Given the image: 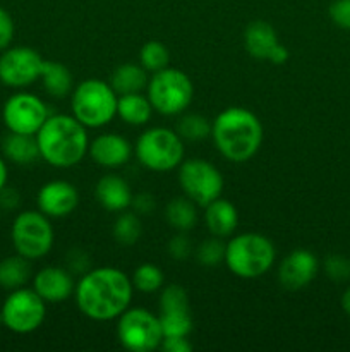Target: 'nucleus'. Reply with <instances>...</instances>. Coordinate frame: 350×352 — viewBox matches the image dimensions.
Returning a JSON list of instances; mask_svg holds the SVG:
<instances>
[{
  "mask_svg": "<svg viewBox=\"0 0 350 352\" xmlns=\"http://www.w3.org/2000/svg\"><path fill=\"white\" fill-rule=\"evenodd\" d=\"M117 100L119 95L113 91L110 82L96 78L84 79L71 93L72 116L86 129H100L117 116Z\"/></svg>",
  "mask_w": 350,
  "mask_h": 352,
  "instance_id": "obj_5",
  "label": "nucleus"
},
{
  "mask_svg": "<svg viewBox=\"0 0 350 352\" xmlns=\"http://www.w3.org/2000/svg\"><path fill=\"white\" fill-rule=\"evenodd\" d=\"M14 250L27 260H41L54 248V227L40 210H26L14 219L10 229Z\"/></svg>",
  "mask_w": 350,
  "mask_h": 352,
  "instance_id": "obj_8",
  "label": "nucleus"
},
{
  "mask_svg": "<svg viewBox=\"0 0 350 352\" xmlns=\"http://www.w3.org/2000/svg\"><path fill=\"white\" fill-rule=\"evenodd\" d=\"M117 337L124 349L130 352H153L161 346L160 318L144 308H127L117 318Z\"/></svg>",
  "mask_w": 350,
  "mask_h": 352,
  "instance_id": "obj_9",
  "label": "nucleus"
},
{
  "mask_svg": "<svg viewBox=\"0 0 350 352\" xmlns=\"http://www.w3.org/2000/svg\"><path fill=\"white\" fill-rule=\"evenodd\" d=\"M0 323H2V322H0Z\"/></svg>",
  "mask_w": 350,
  "mask_h": 352,
  "instance_id": "obj_45",
  "label": "nucleus"
},
{
  "mask_svg": "<svg viewBox=\"0 0 350 352\" xmlns=\"http://www.w3.org/2000/svg\"><path fill=\"white\" fill-rule=\"evenodd\" d=\"M64 268L69 274L82 277V275L88 274L93 268L91 254L86 250H82V248H71L64 254Z\"/></svg>",
  "mask_w": 350,
  "mask_h": 352,
  "instance_id": "obj_34",
  "label": "nucleus"
},
{
  "mask_svg": "<svg viewBox=\"0 0 350 352\" xmlns=\"http://www.w3.org/2000/svg\"><path fill=\"white\" fill-rule=\"evenodd\" d=\"M323 267H325V274L333 282L350 280V260L343 254H328Z\"/></svg>",
  "mask_w": 350,
  "mask_h": 352,
  "instance_id": "obj_35",
  "label": "nucleus"
},
{
  "mask_svg": "<svg viewBox=\"0 0 350 352\" xmlns=\"http://www.w3.org/2000/svg\"><path fill=\"white\" fill-rule=\"evenodd\" d=\"M160 315H187L191 313L189 294L180 284H168L161 287L158 299Z\"/></svg>",
  "mask_w": 350,
  "mask_h": 352,
  "instance_id": "obj_28",
  "label": "nucleus"
},
{
  "mask_svg": "<svg viewBox=\"0 0 350 352\" xmlns=\"http://www.w3.org/2000/svg\"><path fill=\"white\" fill-rule=\"evenodd\" d=\"M153 105L143 93L120 95L117 100V116L129 126H144L150 122Z\"/></svg>",
  "mask_w": 350,
  "mask_h": 352,
  "instance_id": "obj_24",
  "label": "nucleus"
},
{
  "mask_svg": "<svg viewBox=\"0 0 350 352\" xmlns=\"http://www.w3.org/2000/svg\"><path fill=\"white\" fill-rule=\"evenodd\" d=\"M130 206H132V212H136L139 217L151 215L156 208V198L151 192H139L132 196Z\"/></svg>",
  "mask_w": 350,
  "mask_h": 352,
  "instance_id": "obj_38",
  "label": "nucleus"
},
{
  "mask_svg": "<svg viewBox=\"0 0 350 352\" xmlns=\"http://www.w3.org/2000/svg\"><path fill=\"white\" fill-rule=\"evenodd\" d=\"M225 248L226 244L223 243L222 237L211 236L209 239L198 244V248L194 250V256L202 267H216L225 261Z\"/></svg>",
  "mask_w": 350,
  "mask_h": 352,
  "instance_id": "obj_32",
  "label": "nucleus"
},
{
  "mask_svg": "<svg viewBox=\"0 0 350 352\" xmlns=\"http://www.w3.org/2000/svg\"><path fill=\"white\" fill-rule=\"evenodd\" d=\"M132 144L117 133H103L89 141L88 155L95 164L105 168H119L132 157Z\"/></svg>",
  "mask_w": 350,
  "mask_h": 352,
  "instance_id": "obj_16",
  "label": "nucleus"
},
{
  "mask_svg": "<svg viewBox=\"0 0 350 352\" xmlns=\"http://www.w3.org/2000/svg\"><path fill=\"white\" fill-rule=\"evenodd\" d=\"M45 316H47V302L38 296L34 289L27 287L10 291L0 309L2 325L10 332L21 336L40 329Z\"/></svg>",
  "mask_w": 350,
  "mask_h": 352,
  "instance_id": "obj_10",
  "label": "nucleus"
},
{
  "mask_svg": "<svg viewBox=\"0 0 350 352\" xmlns=\"http://www.w3.org/2000/svg\"><path fill=\"white\" fill-rule=\"evenodd\" d=\"M259 117L242 107L222 110L211 122V140L223 158L232 164L249 162L263 143Z\"/></svg>",
  "mask_w": 350,
  "mask_h": 352,
  "instance_id": "obj_2",
  "label": "nucleus"
},
{
  "mask_svg": "<svg viewBox=\"0 0 350 352\" xmlns=\"http://www.w3.org/2000/svg\"><path fill=\"white\" fill-rule=\"evenodd\" d=\"M205 222L209 234L216 237H230L239 226V212L235 205L222 196L205 206Z\"/></svg>",
  "mask_w": 350,
  "mask_h": 352,
  "instance_id": "obj_19",
  "label": "nucleus"
},
{
  "mask_svg": "<svg viewBox=\"0 0 350 352\" xmlns=\"http://www.w3.org/2000/svg\"><path fill=\"white\" fill-rule=\"evenodd\" d=\"M280 43L275 28L266 21H253L247 24L244 31V47L249 52L250 57L268 60L273 48Z\"/></svg>",
  "mask_w": 350,
  "mask_h": 352,
  "instance_id": "obj_20",
  "label": "nucleus"
},
{
  "mask_svg": "<svg viewBox=\"0 0 350 352\" xmlns=\"http://www.w3.org/2000/svg\"><path fill=\"white\" fill-rule=\"evenodd\" d=\"M40 158L55 168L78 165L88 155L89 138L86 127L74 116L50 113L36 133Z\"/></svg>",
  "mask_w": 350,
  "mask_h": 352,
  "instance_id": "obj_3",
  "label": "nucleus"
},
{
  "mask_svg": "<svg viewBox=\"0 0 350 352\" xmlns=\"http://www.w3.org/2000/svg\"><path fill=\"white\" fill-rule=\"evenodd\" d=\"M14 38V21L5 9L0 7V52L9 48Z\"/></svg>",
  "mask_w": 350,
  "mask_h": 352,
  "instance_id": "obj_39",
  "label": "nucleus"
},
{
  "mask_svg": "<svg viewBox=\"0 0 350 352\" xmlns=\"http://www.w3.org/2000/svg\"><path fill=\"white\" fill-rule=\"evenodd\" d=\"M148 71L141 64H127L119 65L110 76V86L117 95H129V93H143L148 88Z\"/></svg>",
  "mask_w": 350,
  "mask_h": 352,
  "instance_id": "obj_23",
  "label": "nucleus"
},
{
  "mask_svg": "<svg viewBox=\"0 0 350 352\" xmlns=\"http://www.w3.org/2000/svg\"><path fill=\"white\" fill-rule=\"evenodd\" d=\"M36 203L38 210L48 219H64L79 206V191L72 182L57 179L41 186Z\"/></svg>",
  "mask_w": 350,
  "mask_h": 352,
  "instance_id": "obj_15",
  "label": "nucleus"
},
{
  "mask_svg": "<svg viewBox=\"0 0 350 352\" xmlns=\"http://www.w3.org/2000/svg\"><path fill=\"white\" fill-rule=\"evenodd\" d=\"M161 349L165 352H191L192 344L187 337H163L161 340Z\"/></svg>",
  "mask_w": 350,
  "mask_h": 352,
  "instance_id": "obj_40",
  "label": "nucleus"
},
{
  "mask_svg": "<svg viewBox=\"0 0 350 352\" xmlns=\"http://www.w3.org/2000/svg\"><path fill=\"white\" fill-rule=\"evenodd\" d=\"M328 12L336 26L350 31V0H335L329 6Z\"/></svg>",
  "mask_w": 350,
  "mask_h": 352,
  "instance_id": "obj_37",
  "label": "nucleus"
},
{
  "mask_svg": "<svg viewBox=\"0 0 350 352\" xmlns=\"http://www.w3.org/2000/svg\"><path fill=\"white\" fill-rule=\"evenodd\" d=\"M178 184L182 192L198 206L205 208L223 191V175L218 168L202 158H189L178 165Z\"/></svg>",
  "mask_w": 350,
  "mask_h": 352,
  "instance_id": "obj_11",
  "label": "nucleus"
},
{
  "mask_svg": "<svg viewBox=\"0 0 350 352\" xmlns=\"http://www.w3.org/2000/svg\"><path fill=\"white\" fill-rule=\"evenodd\" d=\"M163 272L158 265L154 263H143L134 270L132 282L134 289H137L139 292H144V294H153V292L161 291L163 287Z\"/></svg>",
  "mask_w": 350,
  "mask_h": 352,
  "instance_id": "obj_30",
  "label": "nucleus"
},
{
  "mask_svg": "<svg viewBox=\"0 0 350 352\" xmlns=\"http://www.w3.org/2000/svg\"><path fill=\"white\" fill-rule=\"evenodd\" d=\"M134 153L148 170L170 172L184 162V140L168 127H150L137 138Z\"/></svg>",
  "mask_w": 350,
  "mask_h": 352,
  "instance_id": "obj_6",
  "label": "nucleus"
},
{
  "mask_svg": "<svg viewBox=\"0 0 350 352\" xmlns=\"http://www.w3.org/2000/svg\"><path fill=\"white\" fill-rule=\"evenodd\" d=\"M43 62L31 47L5 48L0 55V81L9 88H26L40 79Z\"/></svg>",
  "mask_w": 350,
  "mask_h": 352,
  "instance_id": "obj_13",
  "label": "nucleus"
},
{
  "mask_svg": "<svg viewBox=\"0 0 350 352\" xmlns=\"http://www.w3.org/2000/svg\"><path fill=\"white\" fill-rule=\"evenodd\" d=\"M7 184V165L5 160L0 157V189Z\"/></svg>",
  "mask_w": 350,
  "mask_h": 352,
  "instance_id": "obj_43",
  "label": "nucleus"
},
{
  "mask_svg": "<svg viewBox=\"0 0 350 352\" xmlns=\"http://www.w3.org/2000/svg\"><path fill=\"white\" fill-rule=\"evenodd\" d=\"M175 131L184 141H202L211 138V122L201 113H184Z\"/></svg>",
  "mask_w": 350,
  "mask_h": 352,
  "instance_id": "obj_29",
  "label": "nucleus"
},
{
  "mask_svg": "<svg viewBox=\"0 0 350 352\" xmlns=\"http://www.w3.org/2000/svg\"><path fill=\"white\" fill-rule=\"evenodd\" d=\"M50 116L47 103L33 93H16L3 103L2 119L10 133L36 134Z\"/></svg>",
  "mask_w": 350,
  "mask_h": 352,
  "instance_id": "obj_12",
  "label": "nucleus"
},
{
  "mask_svg": "<svg viewBox=\"0 0 350 352\" xmlns=\"http://www.w3.org/2000/svg\"><path fill=\"white\" fill-rule=\"evenodd\" d=\"M41 85L51 98H65L74 89V79L67 65L57 60H45L41 67Z\"/></svg>",
  "mask_w": 350,
  "mask_h": 352,
  "instance_id": "obj_22",
  "label": "nucleus"
},
{
  "mask_svg": "<svg viewBox=\"0 0 350 352\" xmlns=\"http://www.w3.org/2000/svg\"><path fill=\"white\" fill-rule=\"evenodd\" d=\"M2 151L7 160L16 165H31L40 158L36 134L10 133L3 138Z\"/></svg>",
  "mask_w": 350,
  "mask_h": 352,
  "instance_id": "obj_21",
  "label": "nucleus"
},
{
  "mask_svg": "<svg viewBox=\"0 0 350 352\" xmlns=\"http://www.w3.org/2000/svg\"><path fill=\"white\" fill-rule=\"evenodd\" d=\"M113 239L120 244V246H134L137 241L143 236V223H141V217L136 212H120L113 222Z\"/></svg>",
  "mask_w": 350,
  "mask_h": 352,
  "instance_id": "obj_27",
  "label": "nucleus"
},
{
  "mask_svg": "<svg viewBox=\"0 0 350 352\" xmlns=\"http://www.w3.org/2000/svg\"><path fill=\"white\" fill-rule=\"evenodd\" d=\"M168 254L172 260L175 261H185L192 253H194V246H192L191 237L187 232H177L174 237H170L167 246Z\"/></svg>",
  "mask_w": 350,
  "mask_h": 352,
  "instance_id": "obj_36",
  "label": "nucleus"
},
{
  "mask_svg": "<svg viewBox=\"0 0 350 352\" xmlns=\"http://www.w3.org/2000/svg\"><path fill=\"white\" fill-rule=\"evenodd\" d=\"M33 289L45 302H62L74 296V275L64 267H45L33 277Z\"/></svg>",
  "mask_w": 350,
  "mask_h": 352,
  "instance_id": "obj_17",
  "label": "nucleus"
},
{
  "mask_svg": "<svg viewBox=\"0 0 350 352\" xmlns=\"http://www.w3.org/2000/svg\"><path fill=\"white\" fill-rule=\"evenodd\" d=\"M163 337H189L192 332L191 313L187 315H158Z\"/></svg>",
  "mask_w": 350,
  "mask_h": 352,
  "instance_id": "obj_33",
  "label": "nucleus"
},
{
  "mask_svg": "<svg viewBox=\"0 0 350 352\" xmlns=\"http://www.w3.org/2000/svg\"><path fill=\"white\" fill-rule=\"evenodd\" d=\"M187 196L170 199L165 206V220L175 232H191L198 223V208Z\"/></svg>",
  "mask_w": 350,
  "mask_h": 352,
  "instance_id": "obj_25",
  "label": "nucleus"
},
{
  "mask_svg": "<svg viewBox=\"0 0 350 352\" xmlns=\"http://www.w3.org/2000/svg\"><path fill=\"white\" fill-rule=\"evenodd\" d=\"M277 260V250L271 239L257 232L233 236L226 243L225 261L230 274L239 278H257L266 275Z\"/></svg>",
  "mask_w": 350,
  "mask_h": 352,
  "instance_id": "obj_4",
  "label": "nucleus"
},
{
  "mask_svg": "<svg viewBox=\"0 0 350 352\" xmlns=\"http://www.w3.org/2000/svg\"><path fill=\"white\" fill-rule=\"evenodd\" d=\"M148 100L153 110L167 117L180 116L189 109L194 96V86L191 78L180 69L165 67L153 72L148 81Z\"/></svg>",
  "mask_w": 350,
  "mask_h": 352,
  "instance_id": "obj_7",
  "label": "nucleus"
},
{
  "mask_svg": "<svg viewBox=\"0 0 350 352\" xmlns=\"http://www.w3.org/2000/svg\"><path fill=\"white\" fill-rule=\"evenodd\" d=\"M95 195L102 208L106 212L120 213L127 210L132 201V191H130L129 182L120 175L106 174L96 182Z\"/></svg>",
  "mask_w": 350,
  "mask_h": 352,
  "instance_id": "obj_18",
  "label": "nucleus"
},
{
  "mask_svg": "<svg viewBox=\"0 0 350 352\" xmlns=\"http://www.w3.org/2000/svg\"><path fill=\"white\" fill-rule=\"evenodd\" d=\"M168 62H170V52L161 41H148L141 47L139 64L148 72L161 71V69L168 67Z\"/></svg>",
  "mask_w": 350,
  "mask_h": 352,
  "instance_id": "obj_31",
  "label": "nucleus"
},
{
  "mask_svg": "<svg viewBox=\"0 0 350 352\" xmlns=\"http://www.w3.org/2000/svg\"><path fill=\"white\" fill-rule=\"evenodd\" d=\"M31 278V260L14 254L0 261V287L7 291L26 287Z\"/></svg>",
  "mask_w": 350,
  "mask_h": 352,
  "instance_id": "obj_26",
  "label": "nucleus"
},
{
  "mask_svg": "<svg viewBox=\"0 0 350 352\" xmlns=\"http://www.w3.org/2000/svg\"><path fill=\"white\" fill-rule=\"evenodd\" d=\"M19 203H21V195L17 192V189L9 188L7 184L0 189V208L10 212V210H16L17 206H19Z\"/></svg>",
  "mask_w": 350,
  "mask_h": 352,
  "instance_id": "obj_41",
  "label": "nucleus"
},
{
  "mask_svg": "<svg viewBox=\"0 0 350 352\" xmlns=\"http://www.w3.org/2000/svg\"><path fill=\"white\" fill-rule=\"evenodd\" d=\"M319 272V260L309 250H294L281 260L278 267V282L287 291L307 287Z\"/></svg>",
  "mask_w": 350,
  "mask_h": 352,
  "instance_id": "obj_14",
  "label": "nucleus"
},
{
  "mask_svg": "<svg viewBox=\"0 0 350 352\" xmlns=\"http://www.w3.org/2000/svg\"><path fill=\"white\" fill-rule=\"evenodd\" d=\"M342 308H343V311H345L347 315L350 316V287L347 289L345 292H343V296H342Z\"/></svg>",
  "mask_w": 350,
  "mask_h": 352,
  "instance_id": "obj_44",
  "label": "nucleus"
},
{
  "mask_svg": "<svg viewBox=\"0 0 350 352\" xmlns=\"http://www.w3.org/2000/svg\"><path fill=\"white\" fill-rule=\"evenodd\" d=\"M288 48L285 47V45H281V43H278L277 47L273 48V52H271V55H270V58H268V60L271 62V64H275V65H280V64H285V62L288 60Z\"/></svg>",
  "mask_w": 350,
  "mask_h": 352,
  "instance_id": "obj_42",
  "label": "nucleus"
},
{
  "mask_svg": "<svg viewBox=\"0 0 350 352\" xmlns=\"http://www.w3.org/2000/svg\"><path fill=\"white\" fill-rule=\"evenodd\" d=\"M134 285L115 267L91 268L75 284L74 298L79 311L93 322L117 320L132 301Z\"/></svg>",
  "mask_w": 350,
  "mask_h": 352,
  "instance_id": "obj_1",
  "label": "nucleus"
}]
</instances>
